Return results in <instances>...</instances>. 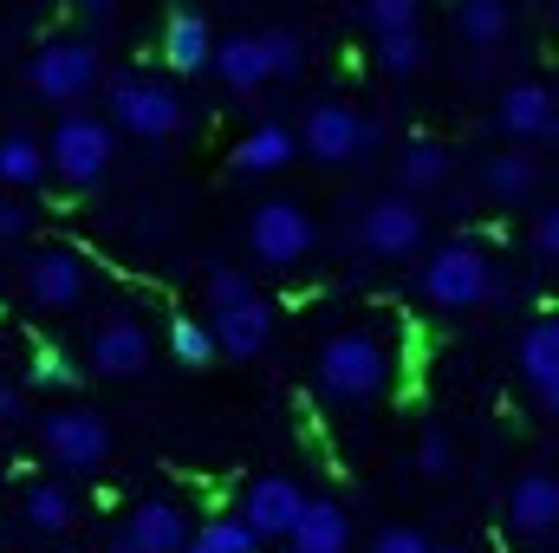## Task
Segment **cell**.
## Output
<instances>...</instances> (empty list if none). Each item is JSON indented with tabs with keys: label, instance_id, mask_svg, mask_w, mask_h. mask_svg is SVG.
<instances>
[{
	"label": "cell",
	"instance_id": "1",
	"mask_svg": "<svg viewBox=\"0 0 559 553\" xmlns=\"http://www.w3.org/2000/svg\"><path fill=\"white\" fill-rule=\"evenodd\" d=\"M312 378L332 404H378L391 391V345L365 326H345L319 345L312 358Z\"/></svg>",
	"mask_w": 559,
	"mask_h": 553
},
{
	"label": "cell",
	"instance_id": "7",
	"mask_svg": "<svg viewBox=\"0 0 559 553\" xmlns=\"http://www.w3.org/2000/svg\"><path fill=\"white\" fill-rule=\"evenodd\" d=\"M319 248V222L306 215V202H261L254 215H248V255L261 261V268H293V261H306Z\"/></svg>",
	"mask_w": 559,
	"mask_h": 553
},
{
	"label": "cell",
	"instance_id": "31",
	"mask_svg": "<svg viewBox=\"0 0 559 553\" xmlns=\"http://www.w3.org/2000/svg\"><path fill=\"white\" fill-rule=\"evenodd\" d=\"M169 352H176L182 365H209V358H215V332H209L202 319H169Z\"/></svg>",
	"mask_w": 559,
	"mask_h": 553
},
{
	"label": "cell",
	"instance_id": "37",
	"mask_svg": "<svg viewBox=\"0 0 559 553\" xmlns=\"http://www.w3.org/2000/svg\"><path fill=\"white\" fill-rule=\"evenodd\" d=\"M33 385H72V365H66L59 352H39V358H33Z\"/></svg>",
	"mask_w": 559,
	"mask_h": 553
},
{
	"label": "cell",
	"instance_id": "34",
	"mask_svg": "<svg viewBox=\"0 0 559 553\" xmlns=\"http://www.w3.org/2000/svg\"><path fill=\"white\" fill-rule=\"evenodd\" d=\"M449 462H455L449 436H442V430H423V443H417V469H423V475H449Z\"/></svg>",
	"mask_w": 559,
	"mask_h": 553
},
{
	"label": "cell",
	"instance_id": "22",
	"mask_svg": "<svg viewBox=\"0 0 559 553\" xmlns=\"http://www.w3.org/2000/svg\"><path fill=\"white\" fill-rule=\"evenodd\" d=\"M449 26H455L462 46L495 52V46L514 39V7H508V0H455V7H449Z\"/></svg>",
	"mask_w": 559,
	"mask_h": 553
},
{
	"label": "cell",
	"instance_id": "13",
	"mask_svg": "<svg viewBox=\"0 0 559 553\" xmlns=\"http://www.w3.org/2000/svg\"><path fill=\"white\" fill-rule=\"evenodd\" d=\"M274 326H280V306L267 299V293H248V299L209 313L215 352H228V358H261V352L274 345Z\"/></svg>",
	"mask_w": 559,
	"mask_h": 553
},
{
	"label": "cell",
	"instance_id": "35",
	"mask_svg": "<svg viewBox=\"0 0 559 553\" xmlns=\"http://www.w3.org/2000/svg\"><path fill=\"white\" fill-rule=\"evenodd\" d=\"M26 228H33V209L20 196H0V242H20Z\"/></svg>",
	"mask_w": 559,
	"mask_h": 553
},
{
	"label": "cell",
	"instance_id": "23",
	"mask_svg": "<svg viewBox=\"0 0 559 553\" xmlns=\"http://www.w3.org/2000/svg\"><path fill=\"white\" fill-rule=\"evenodd\" d=\"M20 515H26V528H33V534H46V541H66V534L79 528V502H72V489H66V482H26Z\"/></svg>",
	"mask_w": 559,
	"mask_h": 553
},
{
	"label": "cell",
	"instance_id": "26",
	"mask_svg": "<svg viewBox=\"0 0 559 553\" xmlns=\"http://www.w3.org/2000/svg\"><path fill=\"white\" fill-rule=\"evenodd\" d=\"M449 169H455V156H449V143H436V138H411L397 150V183H404V196H436V189L449 183Z\"/></svg>",
	"mask_w": 559,
	"mask_h": 553
},
{
	"label": "cell",
	"instance_id": "40",
	"mask_svg": "<svg viewBox=\"0 0 559 553\" xmlns=\"http://www.w3.org/2000/svg\"><path fill=\"white\" fill-rule=\"evenodd\" d=\"M105 553H138V548H131L124 534H111V541H105Z\"/></svg>",
	"mask_w": 559,
	"mask_h": 553
},
{
	"label": "cell",
	"instance_id": "16",
	"mask_svg": "<svg viewBox=\"0 0 559 553\" xmlns=\"http://www.w3.org/2000/svg\"><path fill=\"white\" fill-rule=\"evenodd\" d=\"M559 521V482L554 469H527V475H514V489H508V528L521 534V541H547Z\"/></svg>",
	"mask_w": 559,
	"mask_h": 553
},
{
	"label": "cell",
	"instance_id": "27",
	"mask_svg": "<svg viewBox=\"0 0 559 553\" xmlns=\"http://www.w3.org/2000/svg\"><path fill=\"white\" fill-rule=\"evenodd\" d=\"M378 66H384L391 79H417L423 66H429V46H423L417 26H404V33H378Z\"/></svg>",
	"mask_w": 559,
	"mask_h": 553
},
{
	"label": "cell",
	"instance_id": "36",
	"mask_svg": "<svg viewBox=\"0 0 559 553\" xmlns=\"http://www.w3.org/2000/svg\"><path fill=\"white\" fill-rule=\"evenodd\" d=\"M534 255L554 268V255H559V209H540V215H534Z\"/></svg>",
	"mask_w": 559,
	"mask_h": 553
},
{
	"label": "cell",
	"instance_id": "28",
	"mask_svg": "<svg viewBox=\"0 0 559 553\" xmlns=\"http://www.w3.org/2000/svg\"><path fill=\"white\" fill-rule=\"evenodd\" d=\"M261 52H267V79H299L306 72V39L293 26H267L261 33Z\"/></svg>",
	"mask_w": 559,
	"mask_h": 553
},
{
	"label": "cell",
	"instance_id": "21",
	"mask_svg": "<svg viewBox=\"0 0 559 553\" xmlns=\"http://www.w3.org/2000/svg\"><path fill=\"white\" fill-rule=\"evenodd\" d=\"M293 156H299V143H293L286 125H254L248 138L228 150V169H235L241 183H254V176H280Z\"/></svg>",
	"mask_w": 559,
	"mask_h": 553
},
{
	"label": "cell",
	"instance_id": "3",
	"mask_svg": "<svg viewBox=\"0 0 559 553\" xmlns=\"http://www.w3.org/2000/svg\"><path fill=\"white\" fill-rule=\"evenodd\" d=\"M39 143H46V169H52L59 183H72V189L105 183V169H111V156H118V131H111L98 111H66Z\"/></svg>",
	"mask_w": 559,
	"mask_h": 553
},
{
	"label": "cell",
	"instance_id": "8",
	"mask_svg": "<svg viewBox=\"0 0 559 553\" xmlns=\"http://www.w3.org/2000/svg\"><path fill=\"white\" fill-rule=\"evenodd\" d=\"M378 138H384V131H378V118H358L352 105H332V98H325V105H312V111H306V125L293 131V143H299L312 163H358V156H371V150H378Z\"/></svg>",
	"mask_w": 559,
	"mask_h": 553
},
{
	"label": "cell",
	"instance_id": "14",
	"mask_svg": "<svg viewBox=\"0 0 559 553\" xmlns=\"http://www.w3.org/2000/svg\"><path fill=\"white\" fill-rule=\"evenodd\" d=\"M299 508H306V489L293 475H254L248 495H241V521L254 528V541H286Z\"/></svg>",
	"mask_w": 559,
	"mask_h": 553
},
{
	"label": "cell",
	"instance_id": "9",
	"mask_svg": "<svg viewBox=\"0 0 559 553\" xmlns=\"http://www.w3.org/2000/svg\"><path fill=\"white\" fill-rule=\"evenodd\" d=\"M429 235V215L417 209V196H384L358 215V248L378 261H411Z\"/></svg>",
	"mask_w": 559,
	"mask_h": 553
},
{
	"label": "cell",
	"instance_id": "4",
	"mask_svg": "<svg viewBox=\"0 0 559 553\" xmlns=\"http://www.w3.org/2000/svg\"><path fill=\"white\" fill-rule=\"evenodd\" d=\"M98 79H105V52L92 39H46L26 59V92L39 105H79L98 92Z\"/></svg>",
	"mask_w": 559,
	"mask_h": 553
},
{
	"label": "cell",
	"instance_id": "10",
	"mask_svg": "<svg viewBox=\"0 0 559 553\" xmlns=\"http://www.w3.org/2000/svg\"><path fill=\"white\" fill-rule=\"evenodd\" d=\"M85 286H92V268H85V255L66 248V242H46V248L26 261V299H33L39 313H72V306H85Z\"/></svg>",
	"mask_w": 559,
	"mask_h": 553
},
{
	"label": "cell",
	"instance_id": "33",
	"mask_svg": "<svg viewBox=\"0 0 559 553\" xmlns=\"http://www.w3.org/2000/svg\"><path fill=\"white\" fill-rule=\"evenodd\" d=\"M371 553H429V534L397 521V528H378V534H371Z\"/></svg>",
	"mask_w": 559,
	"mask_h": 553
},
{
	"label": "cell",
	"instance_id": "17",
	"mask_svg": "<svg viewBox=\"0 0 559 553\" xmlns=\"http://www.w3.org/2000/svg\"><path fill=\"white\" fill-rule=\"evenodd\" d=\"M286 553H352V515L325 495H306L299 521L286 528Z\"/></svg>",
	"mask_w": 559,
	"mask_h": 553
},
{
	"label": "cell",
	"instance_id": "32",
	"mask_svg": "<svg viewBox=\"0 0 559 553\" xmlns=\"http://www.w3.org/2000/svg\"><path fill=\"white\" fill-rule=\"evenodd\" d=\"M202 293H209V313H222V306H235V299L254 293V274H248V268H209Z\"/></svg>",
	"mask_w": 559,
	"mask_h": 553
},
{
	"label": "cell",
	"instance_id": "30",
	"mask_svg": "<svg viewBox=\"0 0 559 553\" xmlns=\"http://www.w3.org/2000/svg\"><path fill=\"white\" fill-rule=\"evenodd\" d=\"M423 0H358V20L371 26V39L378 33H404V26H417Z\"/></svg>",
	"mask_w": 559,
	"mask_h": 553
},
{
	"label": "cell",
	"instance_id": "41",
	"mask_svg": "<svg viewBox=\"0 0 559 553\" xmlns=\"http://www.w3.org/2000/svg\"><path fill=\"white\" fill-rule=\"evenodd\" d=\"M429 553H462V548H429Z\"/></svg>",
	"mask_w": 559,
	"mask_h": 553
},
{
	"label": "cell",
	"instance_id": "6",
	"mask_svg": "<svg viewBox=\"0 0 559 553\" xmlns=\"http://www.w3.org/2000/svg\"><path fill=\"white\" fill-rule=\"evenodd\" d=\"M105 125L124 131V138H138V143H169L189 125V111H182V98H176L169 85H156V79H118L111 98H105Z\"/></svg>",
	"mask_w": 559,
	"mask_h": 553
},
{
	"label": "cell",
	"instance_id": "18",
	"mask_svg": "<svg viewBox=\"0 0 559 553\" xmlns=\"http://www.w3.org/2000/svg\"><path fill=\"white\" fill-rule=\"evenodd\" d=\"M481 189H488L495 202H508V209L534 202V196H540V156H534V143H508V150H495V156L481 163Z\"/></svg>",
	"mask_w": 559,
	"mask_h": 553
},
{
	"label": "cell",
	"instance_id": "38",
	"mask_svg": "<svg viewBox=\"0 0 559 553\" xmlns=\"http://www.w3.org/2000/svg\"><path fill=\"white\" fill-rule=\"evenodd\" d=\"M0 423H26V391L0 378Z\"/></svg>",
	"mask_w": 559,
	"mask_h": 553
},
{
	"label": "cell",
	"instance_id": "29",
	"mask_svg": "<svg viewBox=\"0 0 559 553\" xmlns=\"http://www.w3.org/2000/svg\"><path fill=\"white\" fill-rule=\"evenodd\" d=\"M195 541L209 553H261V541H254V528L241 521V515H215L209 528H195Z\"/></svg>",
	"mask_w": 559,
	"mask_h": 553
},
{
	"label": "cell",
	"instance_id": "5",
	"mask_svg": "<svg viewBox=\"0 0 559 553\" xmlns=\"http://www.w3.org/2000/svg\"><path fill=\"white\" fill-rule=\"evenodd\" d=\"M495 293V261L481 242H449L423 261V299L442 313H475Z\"/></svg>",
	"mask_w": 559,
	"mask_h": 553
},
{
	"label": "cell",
	"instance_id": "19",
	"mask_svg": "<svg viewBox=\"0 0 559 553\" xmlns=\"http://www.w3.org/2000/svg\"><path fill=\"white\" fill-rule=\"evenodd\" d=\"M118 534L138 553H182V541H189L195 528H189V515H182L169 495H156V502H138V508H131V521H124Z\"/></svg>",
	"mask_w": 559,
	"mask_h": 553
},
{
	"label": "cell",
	"instance_id": "24",
	"mask_svg": "<svg viewBox=\"0 0 559 553\" xmlns=\"http://www.w3.org/2000/svg\"><path fill=\"white\" fill-rule=\"evenodd\" d=\"M209 52H215L209 13H169V26H163V59H169L176 72H209Z\"/></svg>",
	"mask_w": 559,
	"mask_h": 553
},
{
	"label": "cell",
	"instance_id": "12",
	"mask_svg": "<svg viewBox=\"0 0 559 553\" xmlns=\"http://www.w3.org/2000/svg\"><path fill=\"white\" fill-rule=\"evenodd\" d=\"M559 125V105H554V85L547 79H514L501 85L495 98V131L508 143H547Z\"/></svg>",
	"mask_w": 559,
	"mask_h": 553
},
{
	"label": "cell",
	"instance_id": "25",
	"mask_svg": "<svg viewBox=\"0 0 559 553\" xmlns=\"http://www.w3.org/2000/svg\"><path fill=\"white\" fill-rule=\"evenodd\" d=\"M46 176H52L46 169V143L33 138V131H0V189L7 196H26Z\"/></svg>",
	"mask_w": 559,
	"mask_h": 553
},
{
	"label": "cell",
	"instance_id": "39",
	"mask_svg": "<svg viewBox=\"0 0 559 553\" xmlns=\"http://www.w3.org/2000/svg\"><path fill=\"white\" fill-rule=\"evenodd\" d=\"M124 0H72V13H85V20H111Z\"/></svg>",
	"mask_w": 559,
	"mask_h": 553
},
{
	"label": "cell",
	"instance_id": "15",
	"mask_svg": "<svg viewBox=\"0 0 559 553\" xmlns=\"http://www.w3.org/2000/svg\"><path fill=\"white\" fill-rule=\"evenodd\" d=\"M514 365H521V378H527L534 404L554 416V411H559V319H554V313H540V319L521 332V345H514Z\"/></svg>",
	"mask_w": 559,
	"mask_h": 553
},
{
	"label": "cell",
	"instance_id": "11",
	"mask_svg": "<svg viewBox=\"0 0 559 553\" xmlns=\"http://www.w3.org/2000/svg\"><path fill=\"white\" fill-rule=\"evenodd\" d=\"M143 365H150V326L138 313H111V319L92 326V339H85V372L92 378H138Z\"/></svg>",
	"mask_w": 559,
	"mask_h": 553
},
{
	"label": "cell",
	"instance_id": "20",
	"mask_svg": "<svg viewBox=\"0 0 559 553\" xmlns=\"http://www.w3.org/2000/svg\"><path fill=\"white\" fill-rule=\"evenodd\" d=\"M209 72H215L228 92H261V85H274V79H267L261 33H228V39H215V52H209Z\"/></svg>",
	"mask_w": 559,
	"mask_h": 553
},
{
	"label": "cell",
	"instance_id": "2",
	"mask_svg": "<svg viewBox=\"0 0 559 553\" xmlns=\"http://www.w3.org/2000/svg\"><path fill=\"white\" fill-rule=\"evenodd\" d=\"M33 436H39V456H46L52 469H66V475H92V469H105V462H111V449H118L111 416L79 411V404L46 411L39 423H33Z\"/></svg>",
	"mask_w": 559,
	"mask_h": 553
}]
</instances>
